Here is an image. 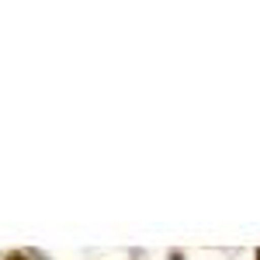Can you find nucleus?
Wrapping results in <instances>:
<instances>
[{"label": "nucleus", "instance_id": "f257e3e1", "mask_svg": "<svg viewBox=\"0 0 260 260\" xmlns=\"http://www.w3.org/2000/svg\"><path fill=\"white\" fill-rule=\"evenodd\" d=\"M7 260H28V257H24V253H11Z\"/></svg>", "mask_w": 260, "mask_h": 260}, {"label": "nucleus", "instance_id": "f03ea898", "mask_svg": "<svg viewBox=\"0 0 260 260\" xmlns=\"http://www.w3.org/2000/svg\"><path fill=\"white\" fill-rule=\"evenodd\" d=\"M257 260H260V250H257Z\"/></svg>", "mask_w": 260, "mask_h": 260}]
</instances>
